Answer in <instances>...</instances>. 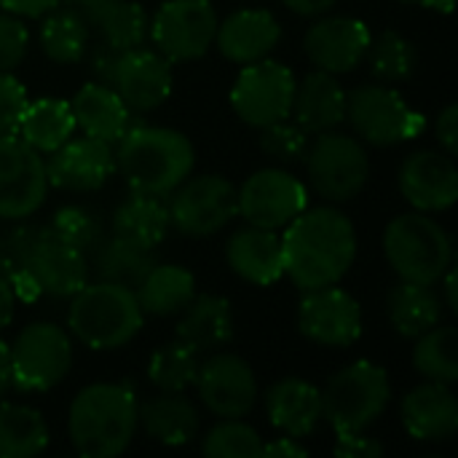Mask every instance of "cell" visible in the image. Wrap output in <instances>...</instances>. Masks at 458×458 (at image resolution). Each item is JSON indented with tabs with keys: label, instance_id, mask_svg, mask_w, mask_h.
<instances>
[{
	"label": "cell",
	"instance_id": "obj_1",
	"mask_svg": "<svg viewBox=\"0 0 458 458\" xmlns=\"http://www.w3.org/2000/svg\"><path fill=\"white\" fill-rule=\"evenodd\" d=\"M284 274L301 293L338 284L357 258V231L335 207L303 209L282 236Z\"/></svg>",
	"mask_w": 458,
	"mask_h": 458
},
{
	"label": "cell",
	"instance_id": "obj_2",
	"mask_svg": "<svg viewBox=\"0 0 458 458\" xmlns=\"http://www.w3.org/2000/svg\"><path fill=\"white\" fill-rule=\"evenodd\" d=\"M115 166L129 191L169 196L185 177H191L196 153L182 131L164 126H129L115 142Z\"/></svg>",
	"mask_w": 458,
	"mask_h": 458
},
{
	"label": "cell",
	"instance_id": "obj_3",
	"mask_svg": "<svg viewBox=\"0 0 458 458\" xmlns=\"http://www.w3.org/2000/svg\"><path fill=\"white\" fill-rule=\"evenodd\" d=\"M137 397L123 384H91L70 405L67 432L86 458L121 456L137 432Z\"/></svg>",
	"mask_w": 458,
	"mask_h": 458
},
{
	"label": "cell",
	"instance_id": "obj_4",
	"mask_svg": "<svg viewBox=\"0 0 458 458\" xmlns=\"http://www.w3.org/2000/svg\"><path fill=\"white\" fill-rule=\"evenodd\" d=\"M142 309L137 293L123 284L97 282L83 284L70 303L67 325L70 333L94 352L121 349L142 330Z\"/></svg>",
	"mask_w": 458,
	"mask_h": 458
},
{
	"label": "cell",
	"instance_id": "obj_5",
	"mask_svg": "<svg viewBox=\"0 0 458 458\" xmlns=\"http://www.w3.org/2000/svg\"><path fill=\"white\" fill-rule=\"evenodd\" d=\"M384 252L400 279L419 284H437L454 263L448 231L419 212L400 215L386 225Z\"/></svg>",
	"mask_w": 458,
	"mask_h": 458
},
{
	"label": "cell",
	"instance_id": "obj_6",
	"mask_svg": "<svg viewBox=\"0 0 458 458\" xmlns=\"http://www.w3.org/2000/svg\"><path fill=\"white\" fill-rule=\"evenodd\" d=\"M322 394V419L341 432H365L370 429L392 400L389 376L381 365L354 362L327 378Z\"/></svg>",
	"mask_w": 458,
	"mask_h": 458
},
{
	"label": "cell",
	"instance_id": "obj_7",
	"mask_svg": "<svg viewBox=\"0 0 458 458\" xmlns=\"http://www.w3.org/2000/svg\"><path fill=\"white\" fill-rule=\"evenodd\" d=\"M303 158L314 191L327 201L354 199L370 177V158L362 142L333 129L322 131L314 145L306 148Z\"/></svg>",
	"mask_w": 458,
	"mask_h": 458
},
{
	"label": "cell",
	"instance_id": "obj_8",
	"mask_svg": "<svg viewBox=\"0 0 458 458\" xmlns=\"http://www.w3.org/2000/svg\"><path fill=\"white\" fill-rule=\"evenodd\" d=\"M8 352L11 386L21 392H46L56 386L72 365L70 335L51 322L27 325L8 346Z\"/></svg>",
	"mask_w": 458,
	"mask_h": 458
},
{
	"label": "cell",
	"instance_id": "obj_9",
	"mask_svg": "<svg viewBox=\"0 0 458 458\" xmlns=\"http://www.w3.org/2000/svg\"><path fill=\"white\" fill-rule=\"evenodd\" d=\"M169 223L182 236H212L228 225L236 212V188L220 174L185 177L166 201Z\"/></svg>",
	"mask_w": 458,
	"mask_h": 458
},
{
	"label": "cell",
	"instance_id": "obj_10",
	"mask_svg": "<svg viewBox=\"0 0 458 458\" xmlns=\"http://www.w3.org/2000/svg\"><path fill=\"white\" fill-rule=\"evenodd\" d=\"M346 121L357 137L378 148L405 142L424 129L421 113L411 110L397 91L376 83L346 94Z\"/></svg>",
	"mask_w": 458,
	"mask_h": 458
},
{
	"label": "cell",
	"instance_id": "obj_11",
	"mask_svg": "<svg viewBox=\"0 0 458 458\" xmlns=\"http://www.w3.org/2000/svg\"><path fill=\"white\" fill-rule=\"evenodd\" d=\"M295 83L298 81L287 64L268 56L258 59L252 64H244V70L239 72L231 89V107L244 123L263 129L268 123L290 118Z\"/></svg>",
	"mask_w": 458,
	"mask_h": 458
},
{
	"label": "cell",
	"instance_id": "obj_12",
	"mask_svg": "<svg viewBox=\"0 0 458 458\" xmlns=\"http://www.w3.org/2000/svg\"><path fill=\"white\" fill-rule=\"evenodd\" d=\"M217 13L209 0H166L158 5L148 38L169 62H193L209 51L217 32Z\"/></svg>",
	"mask_w": 458,
	"mask_h": 458
},
{
	"label": "cell",
	"instance_id": "obj_13",
	"mask_svg": "<svg viewBox=\"0 0 458 458\" xmlns=\"http://www.w3.org/2000/svg\"><path fill=\"white\" fill-rule=\"evenodd\" d=\"M309 207L306 185L287 169L268 166L255 172L236 191V212L258 228L279 231Z\"/></svg>",
	"mask_w": 458,
	"mask_h": 458
},
{
	"label": "cell",
	"instance_id": "obj_14",
	"mask_svg": "<svg viewBox=\"0 0 458 458\" xmlns=\"http://www.w3.org/2000/svg\"><path fill=\"white\" fill-rule=\"evenodd\" d=\"M48 193L46 161L21 137L0 134V217L24 220Z\"/></svg>",
	"mask_w": 458,
	"mask_h": 458
},
{
	"label": "cell",
	"instance_id": "obj_15",
	"mask_svg": "<svg viewBox=\"0 0 458 458\" xmlns=\"http://www.w3.org/2000/svg\"><path fill=\"white\" fill-rule=\"evenodd\" d=\"M298 330L319 346H352L362 335V309L346 293L333 287H319L303 293L298 306Z\"/></svg>",
	"mask_w": 458,
	"mask_h": 458
},
{
	"label": "cell",
	"instance_id": "obj_16",
	"mask_svg": "<svg viewBox=\"0 0 458 458\" xmlns=\"http://www.w3.org/2000/svg\"><path fill=\"white\" fill-rule=\"evenodd\" d=\"M196 389L204 408L220 419H242L255 408L258 378L236 354H215L196 373Z\"/></svg>",
	"mask_w": 458,
	"mask_h": 458
},
{
	"label": "cell",
	"instance_id": "obj_17",
	"mask_svg": "<svg viewBox=\"0 0 458 458\" xmlns=\"http://www.w3.org/2000/svg\"><path fill=\"white\" fill-rule=\"evenodd\" d=\"M115 169L113 148L94 137H78L59 145L46 161L48 185L70 193H91L99 191Z\"/></svg>",
	"mask_w": 458,
	"mask_h": 458
},
{
	"label": "cell",
	"instance_id": "obj_18",
	"mask_svg": "<svg viewBox=\"0 0 458 458\" xmlns=\"http://www.w3.org/2000/svg\"><path fill=\"white\" fill-rule=\"evenodd\" d=\"M370 40L373 35L365 21L352 16H325L309 27L303 48L317 70L338 75L354 70L365 59Z\"/></svg>",
	"mask_w": 458,
	"mask_h": 458
},
{
	"label": "cell",
	"instance_id": "obj_19",
	"mask_svg": "<svg viewBox=\"0 0 458 458\" xmlns=\"http://www.w3.org/2000/svg\"><path fill=\"white\" fill-rule=\"evenodd\" d=\"M172 62L142 46L121 51L113 89L131 113H150L172 94Z\"/></svg>",
	"mask_w": 458,
	"mask_h": 458
},
{
	"label": "cell",
	"instance_id": "obj_20",
	"mask_svg": "<svg viewBox=\"0 0 458 458\" xmlns=\"http://www.w3.org/2000/svg\"><path fill=\"white\" fill-rule=\"evenodd\" d=\"M400 193L421 212H445L458 201V169L454 156L419 150L400 166Z\"/></svg>",
	"mask_w": 458,
	"mask_h": 458
},
{
	"label": "cell",
	"instance_id": "obj_21",
	"mask_svg": "<svg viewBox=\"0 0 458 458\" xmlns=\"http://www.w3.org/2000/svg\"><path fill=\"white\" fill-rule=\"evenodd\" d=\"M30 279L35 282L40 295L51 298H72L89 282V263L86 255L62 239H56L48 225L35 250L30 252L27 268Z\"/></svg>",
	"mask_w": 458,
	"mask_h": 458
},
{
	"label": "cell",
	"instance_id": "obj_22",
	"mask_svg": "<svg viewBox=\"0 0 458 458\" xmlns=\"http://www.w3.org/2000/svg\"><path fill=\"white\" fill-rule=\"evenodd\" d=\"M282 38L276 16L266 8H242L217 24L215 43L220 54L236 64H252L266 59Z\"/></svg>",
	"mask_w": 458,
	"mask_h": 458
},
{
	"label": "cell",
	"instance_id": "obj_23",
	"mask_svg": "<svg viewBox=\"0 0 458 458\" xmlns=\"http://www.w3.org/2000/svg\"><path fill=\"white\" fill-rule=\"evenodd\" d=\"M400 416L411 437L424 443H440L456 435L458 400L448 384L427 381L405 394Z\"/></svg>",
	"mask_w": 458,
	"mask_h": 458
},
{
	"label": "cell",
	"instance_id": "obj_24",
	"mask_svg": "<svg viewBox=\"0 0 458 458\" xmlns=\"http://www.w3.org/2000/svg\"><path fill=\"white\" fill-rule=\"evenodd\" d=\"M225 260L236 276L250 284L268 287L284 276L282 236L268 228L247 225L236 231L225 244Z\"/></svg>",
	"mask_w": 458,
	"mask_h": 458
},
{
	"label": "cell",
	"instance_id": "obj_25",
	"mask_svg": "<svg viewBox=\"0 0 458 458\" xmlns=\"http://www.w3.org/2000/svg\"><path fill=\"white\" fill-rule=\"evenodd\" d=\"M295 123L306 134H322L346 121V91L333 72L314 70L295 83L293 110Z\"/></svg>",
	"mask_w": 458,
	"mask_h": 458
},
{
	"label": "cell",
	"instance_id": "obj_26",
	"mask_svg": "<svg viewBox=\"0 0 458 458\" xmlns=\"http://www.w3.org/2000/svg\"><path fill=\"white\" fill-rule=\"evenodd\" d=\"M266 413L279 432L303 440L322 421V394L303 378H282L266 392Z\"/></svg>",
	"mask_w": 458,
	"mask_h": 458
},
{
	"label": "cell",
	"instance_id": "obj_27",
	"mask_svg": "<svg viewBox=\"0 0 458 458\" xmlns=\"http://www.w3.org/2000/svg\"><path fill=\"white\" fill-rule=\"evenodd\" d=\"M75 126H81L89 137L115 145L126 129L131 126V110L115 94L113 86H102L97 81L78 89L70 102Z\"/></svg>",
	"mask_w": 458,
	"mask_h": 458
},
{
	"label": "cell",
	"instance_id": "obj_28",
	"mask_svg": "<svg viewBox=\"0 0 458 458\" xmlns=\"http://www.w3.org/2000/svg\"><path fill=\"white\" fill-rule=\"evenodd\" d=\"M177 322V341L191 346L193 352H215L233 338V314L231 303L220 295L193 298Z\"/></svg>",
	"mask_w": 458,
	"mask_h": 458
},
{
	"label": "cell",
	"instance_id": "obj_29",
	"mask_svg": "<svg viewBox=\"0 0 458 458\" xmlns=\"http://www.w3.org/2000/svg\"><path fill=\"white\" fill-rule=\"evenodd\" d=\"M169 209L164 196L137 193L131 191L113 215V233L123 236L129 242H137L142 247L156 250L164 236L169 233Z\"/></svg>",
	"mask_w": 458,
	"mask_h": 458
},
{
	"label": "cell",
	"instance_id": "obj_30",
	"mask_svg": "<svg viewBox=\"0 0 458 458\" xmlns=\"http://www.w3.org/2000/svg\"><path fill=\"white\" fill-rule=\"evenodd\" d=\"M137 301L148 317H174L196 298V279L182 266H153L137 284Z\"/></svg>",
	"mask_w": 458,
	"mask_h": 458
},
{
	"label": "cell",
	"instance_id": "obj_31",
	"mask_svg": "<svg viewBox=\"0 0 458 458\" xmlns=\"http://www.w3.org/2000/svg\"><path fill=\"white\" fill-rule=\"evenodd\" d=\"M389 322L403 338H419L443 319V298L432 290V284L400 282L386 301Z\"/></svg>",
	"mask_w": 458,
	"mask_h": 458
},
{
	"label": "cell",
	"instance_id": "obj_32",
	"mask_svg": "<svg viewBox=\"0 0 458 458\" xmlns=\"http://www.w3.org/2000/svg\"><path fill=\"white\" fill-rule=\"evenodd\" d=\"M137 421L161 445H188L199 435V413L180 394H161L137 411Z\"/></svg>",
	"mask_w": 458,
	"mask_h": 458
},
{
	"label": "cell",
	"instance_id": "obj_33",
	"mask_svg": "<svg viewBox=\"0 0 458 458\" xmlns=\"http://www.w3.org/2000/svg\"><path fill=\"white\" fill-rule=\"evenodd\" d=\"M16 131L38 153H54L75 131L72 107H70V102L56 99V97H43V99L27 102Z\"/></svg>",
	"mask_w": 458,
	"mask_h": 458
},
{
	"label": "cell",
	"instance_id": "obj_34",
	"mask_svg": "<svg viewBox=\"0 0 458 458\" xmlns=\"http://www.w3.org/2000/svg\"><path fill=\"white\" fill-rule=\"evenodd\" d=\"M94 255V271L99 274L102 282L123 284L137 290V284L145 279V274L158 263L156 252L150 247H142L137 242H129L123 236L99 242V247L91 252Z\"/></svg>",
	"mask_w": 458,
	"mask_h": 458
},
{
	"label": "cell",
	"instance_id": "obj_35",
	"mask_svg": "<svg viewBox=\"0 0 458 458\" xmlns=\"http://www.w3.org/2000/svg\"><path fill=\"white\" fill-rule=\"evenodd\" d=\"M48 445V427L35 408L0 405V458H32Z\"/></svg>",
	"mask_w": 458,
	"mask_h": 458
},
{
	"label": "cell",
	"instance_id": "obj_36",
	"mask_svg": "<svg viewBox=\"0 0 458 458\" xmlns=\"http://www.w3.org/2000/svg\"><path fill=\"white\" fill-rule=\"evenodd\" d=\"M458 335L454 325H435L424 335H419L413 365L427 381L456 384L458 381Z\"/></svg>",
	"mask_w": 458,
	"mask_h": 458
},
{
	"label": "cell",
	"instance_id": "obj_37",
	"mask_svg": "<svg viewBox=\"0 0 458 458\" xmlns=\"http://www.w3.org/2000/svg\"><path fill=\"white\" fill-rule=\"evenodd\" d=\"M40 46L51 62L59 64L81 62L89 48V24L67 8L62 11L54 8L48 11V19L40 27Z\"/></svg>",
	"mask_w": 458,
	"mask_h": 458
},
{
	"label": "cell",
	"instance_id": "obj_38",
	"mask_svg": "<svg viewBox=\"0 0 458 458\" xmlns=\"http://www.w3.org/2000/svg\"><path fill=\"white\" fill-rule=\"evenodd\" d=\"M199 365H201L199 352H193L182 341H172L153 352V357L148 362V378L158 392L180 394L188 386H193Z\"/></svg>",
	"mask_w": 458,
	"mask_h": 458
},
{
	"label": "cell",
	"instance_id": "obj_39",
	"mask_svg": "<svg viewBox=\"0 0 458 458\" xmlns=\"http://www.w3.org/2000/svg\"><path fill=\"white\" fill-rule=\"evenodd\" d=\"M148 27L150 21L145 16V8L131 0H115L94 21L99 40L115 51H129V48L142 46L148 40Z\"/></svg>",
	"mask_w": 458,
	"mask_h": 458
},
{
	"label": "cell",
	"instance_id": "obj_40",
	"mask_svg": "<svg viewBox=\"0 0 458 458\" xmlns=\"http://www.w3.org/2000/svg\"><path fill=\"white\" fill-rule=\"evenodd\" d=\"M365 56L370 59V70L381 83L408 81L419 64L416 46L394 30H384L376 40H370V48Z\"/></svg>",
	"mask_w": 458,
	"mask_h": 458
},
{
	"label": "cell",
	"instance_id": "obj_41",
	"mask_svg": "<svg viewBox=\"0 0 458 458\" xmlns=\"http://www.w3.org/2000/svg\"><path fill=\"white\" fill-rule=\"evenodd\" d=\"M260 451V435L239 419H223L201 443V454L209 458H255Z\"/></svg>",
	"mask_w": 458,
	"mask_h": 458
},
{
	"label": "cell",
	"instance_id": "obj_42",
	"mask_svg": "<svg viewBox=\"0 0 458 458\" xmlns=\"http://www.w3.org/2000/svg\"><path fill=\"white\" fill-rule=\"evenodd\" d=\"M48 231L56 239H62L64 244L81 250L83 255H91L99 247V242H102V223H99V217L91 209L78 207V204L62 207L54 215Z\"/></svg>",
	"mask_w": 458,
	"mask_h": 458
},
{
	"label": "cell",
	"instance_id": "obj_43",
	"mask_svg": "<svg viewBox=\"0 0 458 458\" xmlns=\"http://www.w3.org/2000/svg\"><path fill=\"white\" fill-rule=\"evenodd\" d=\"M43 233H46V225H35V223H19L11 231H5L0 236V276H5L8 282L21 276L27 268L30 252L35 250Z\"/></svg>",
	"mask_w": 458,
	"mask_h": 458
},
{
	"label": "cell",
	"instance_id": "obj_44",
	"mask_svg": "<svg viewBox=\"0 0 458 458\" xmlns=\"http://www.w3.org/2000/svg\"><path fill=\"white\" fill-rule=\"evenodd\" d=\"M260 148H263V153L271 156L276 164H295V161H301V158L306 156L309 134H306L298 123H290V121L284 118V121H276V123L263 126Z\"/></svg>",
	"mask_w": 458,
	"mask_h": 458
},
{
	"label": "cell",
	"instance_id": "obj_45",
	"mask_svg": "<svg viewBox=\"0 0 458 458\" xmlns=\"http://www.w3.org/2000/svg\"><path fill=\"white\" fill-rule=\"evenodd\" d=\"M27 27L13 13H0V72H11L27 54Z\"/></svg>",
	"mask_w": 458,
	"mask_h": 458
},
{
	"label": "cell",
	"instance_id": "obj_46",
	"mask_svg": "<svg viewBox=\"0 0 458 458\" xmlns=\"http://www.w3.org/2000/svg\"><path fill=\"white\" fill-rule=\"evenodd\" d=\"M30 97L21 81L11 72H0V134H16Z\"/></svg>",
	"mask_w": 458,
	"mask_h": 458
},
{
	"label": "cell",
	"instance_id": "obj_47",
	"mask_svg": "<svg viewBox=\"0 0 458 458\" xmlns=\"http://www.w3.org/2000/svg\"><path fill=\"white\" fill-rule=\"evenodd\" d=\"M333 454L338 458H378L384 456V445L373 437H365V432H341Z\"/></svg>",
	"mask_w": 458,
	"mask_h": 458
},
{
	"label": "cell",
	"instance_id": "obj_48",
	"mask_svg": "<svg viewBox=\"0 0 458 458\" xmlns=\"http://www.w3.org/2000/svg\"><path fill=\"white\" fill-rule=\"evenodd\" d=\"M86 54H89V70H91L94 81L102 86H113L121 51L110 48L107 43L99 40V43H94V48H86Z\"/></svg>",
	"mask_w": 458,
	"mask_h": 458
},
{
	"label": "cell",
	"instance_id": "obj_49",
	"mask_svg": "<svg viewBox=\"0 0 458 458\" xmlns=\"http://www.w3.org/2000/svg\"><path fill=\"white\" fill-rule=\"evenodd\" d=\"M437 142L448 156H456L458 150V107L448 105L437 118Z\"/></svg>",
	"mask_w": 458,
	"mask_h": 458
},
{
	"label": "cell",
	"instance_id": "obj_50",
	"mask_svg": "<svg viewBox=\"0 0 458 458\" xmlns=\"http://www.w3.org/2000/svg\"><path fill=\"white\" fill-rule=\"evenodd\" d=\"M62 0H0V8H5L8 13L13 16H30V19H38L54 8H59Z\"/></svg>",
	"mask_w": 458,
	"mask_h": 458
},
{
	"label": "cell",
	"instance_id": "obj_51",
	"mask_svg": "<svg viewBox=\"0 0 458 458\" xmlns=\"http://www.w3.org/2000/svg\"><path fill=\"white\" fill-rule=\"evenodd\" d=\"M113 3H115V0H62L59 5H64L67 11L78 13L86 24H94L97 16H99L105 8H110Z\"/></svg>",
	"mask_w": 458,
	"mask_h": 458
},
{
	"label": "cell",
	"instance_id": "obj_52",
	"mask_svg": "<svg viewBox=\"0 0 458 458\" xmlns=\"http://www.w3.org/2000/svg\"><path fill=\"white\" fill-rule=\"evenodd\" d=\"M260 456L303 458V456H309V448H303L295 437H279V440H274V443H263Z\"/></svg>",
	"mask_w": 458,
	"mask_h": 458
},
{
	"label": "cell",
	"instance_id": "obj_53",
	"mask_svg": "<svg viewBox=\"0 0 458 458\" xmlns=\"http://www.w3.org/2000/svg\"><path fill=\"white\" fill-rule=\"evenodd\" d=\"M282 3L298 16H322L335 5V0H282Z\"/></svg>",
	"mask_w": 458,
	"mask_h": 458
},
{
	"label": "cell",
	"instance_id": "obj_54",
	"mask_svg": "<svg viewBox=\"0 0 458 458\" xmlns=\"http://www.w3.org/2000/svg\"><path fill=\"white\" fill-rule=\"evenodd\" d=\"M13 306H16V295L11 290V282L5 276H0V330L11 325L13 319Z\"/></svg>",
	"mask_w": 458,
	"mask_h": 458
},
{
	"label": "cell",
	"instance_id": "obj_55",
	"mask_svg": "<svg viewBox=\"0 0 458 458\" xmlns=\"http://www.w3.org/2000/svg\"><path fill=\"white\" fill-rule=\"evenodd\" d=\"M11 389V352L8 344L0 341V397Z\"/></svg>",
	"mask_w": 458,
	"mask_h": 458
},
{
	"label": "cell",
	"instance_id": "obj_56",
	"mask_svg": "<svg viewBox=\"0 0 458 458\" xmlns=\"http://www.w3.org/2000/svg\"><path fill=\"white\" fill-rule=\"evenodd\" d=\"M443 282H445V306H448V311H458V287H456V271L454 268H448L443 276H440Z\"/></svg>",
	"mask_w": 458,
	"mask_h": 458
},
{
	"label": "cell",
	"instance_id": "obj_57",
	"mask_svg": "<svg viewBox=\"0 0 458 458\" xmlns=\"http://www.w3.org/2000/svg\"><path fill=\"white\" fill-rule=\"evenodd\" d=\"M411 5H424V8H435V11H443V13H451L454 8V0H405Z\"/></svg>",
	"mask_w": 458,
	"mask_h": 458
}]
</instances>
